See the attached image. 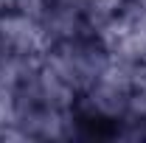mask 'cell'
Wrapping results in <instances>:
<instances>
[{
    "label": "cell",
    "instance_id": "obj_1",
    "mask_svg": "<svg viewBox=\"0 0 146 143\" xmlns=\"http://www.w3.org/2000/svg\"><path fill=\"white\" fill-rule=\"evenodd\" d=\"M9 6H14V0H0V11H3V9H9Z\"/></svg>",
    "mask_w": 146,
    "mask_h": 143
}]
</instances>
